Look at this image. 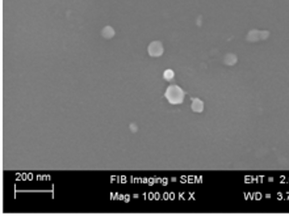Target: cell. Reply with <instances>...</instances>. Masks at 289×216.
<instances>
[{
  "label": "cell",
  "instance_id": "cell-1",
  "mask_svg": "<svg viewBox=\"0 0 289 216\" xmlns=\"http://www.w3.org/2000/svg\"><path fill=\"white\" fill-rule=\"evenodd\" d=\"M166 97L171 104H181L184 100V92L177 85H170L166 91Z\"/></svg>",
  "mask_w": 289,
  "mask_h": 216
},
{
  "label": "cell",
  "instance_id": "cell-2",
  "mask_svg": "<svg viewBox=\"0 0 289 216\" xmlns=\"http://www.w3.org/2000/svg\"><path fill=\"white\" fill-rule=\"evenodd\" d=\"M163 53V46L162 43L155 41V42H151L149 46V54L151 55V57H159V55H162Z\"/></svg>",
  "mask_w": 289,
  "mask_h": 216
},
{
  "label": "cell",
  "instance_id": "cell-3",
  "mask_svg": "<svg viewBox=\"0 0 289 216\" xmlns=\"http://www.w3.org/2000/svg\"><path fill=\"white\" fill-rule=\"evenodd\" d=\"M192 109L194 110V112H202V102L200 101V100H193V104H192Z\"/></svg>",
  "mask_w": 289,
  "mask_h": 216
},
{
  "label": "cell",
  "instance_id": "cell-4",
  "mask_svg": "<svg viewBox=\"0 0 289 216\" xmlns=\"http://www.w3.org/2000/svg\"><path fill=\"white\" fill-rule=\"evenodd\" d=\"M101 34H103L105 38H110V37H113L114 32H113V29H112L110 26H105L104 29H103V32H101Z\"/></svg>",
  "mask_w": 289,
  "mask_h": 216
},
{
  "label": "cell",
  "instance_id": "cell-5",
  "mask_svg": "<svg viewBox=\"0 0 289 216\" xmlns=\"http://www.w3.org/2000/svg\"><path fill=\"white\" fill-rule=\"evenodd\" d=\"M225 62L227 64H234L237 62V57L235 55H233V54H229V55H226V58H225Z\"/></svg>",
  "mask_w": 289,
  "mask_h": 216
},
{
  "label": "cell",
  "instance_id": "cell-6",
  "mask_svg": "<svg viewBox=\"0 0 289 216\" xmlns=\"http://www.w3.org/2000/svg\"><path fill=\"white\" fill-rule=\"evenodd\" d=\"M164 77H166V79H167V80L172 79V77H174V71H171V70H167V71L164 72Z\"/></svg>",
  "mask_w": 289,
  "mask_h": 216
}]
</instances>
